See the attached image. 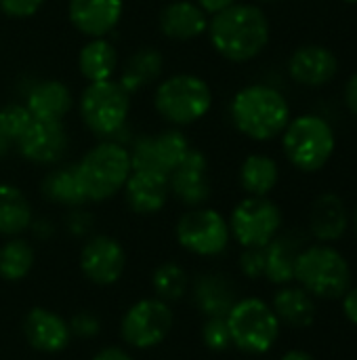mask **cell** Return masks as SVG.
Listing matches in <instances>:
<instances>
[{"label":"cell","instance_id":"e0dca14e","mask_svg":"<svg viewBox=\"0 0 357 360\" xmlns=\"http://www.w3.org/2000/svg\"><path fill=\"white\" fill-rule=\"evenodd\" d=\"M23 158L36 165H55L67 150V133L61 122L34 120L32 127L17 139Z\"/></svg>","mask_w":357,"mask_h":360},{"label":"cell","instance_id":"7bdbcfd3","mask_svg":"<svg viewBox=\"0 0 357 360\" xmlns=\"http://www.w3.org/2000/svg\"><path fill=\"white\" fill-rule=\"evenodd\" d=\"M32 226H34V234H36V236H40V238H46V236L53 232V228H50L46 221H36V224L32 221ZM32 226H29V228H32Z\"/></svg>","mask_w":357,"mask_h":360},{"label":"cell","instance_id":"6da1fadb","mask_svg":"<svg viewBox=\"0 0 357 360\" xmlns=\"http://www.w3.org/2000/svg\"><path fill=\"white\" fill-rule=\"evenodd\" d=\"M208 36L215 51L236 63H244L263 53L269 42V19L255 4H238L213 15Z\"/></svg>","mask_w":357,"mask_h":360},{"label":"cell","instance_id":"484cf974","mask_svg":"<svg viewBox=\"0 0 357 360\" xmlns=\"http://www.w3.org/2000/svg\"><path fill=\"white\" fill-rule=\"evenodd\" d=\"M78 68L88 82L112 80L118 68V53L105 38H90V42H86L80 51Z\"/></svg>","mask_w":357,"mask_h":360},{"label":"cell","instance_id":"1f68e13d","mask_svg":"<svg viewBox=\"0 0 357 360\" xmlns=\"http://www.w3.org/2000/svg\"><path fill=\"white\" fill-rule=\"evenodd\" d=\"M151 289L156 293L154 297H158L166 304H175V302L183 300V295L189 289L187 270L183 266H179L177 262L160 264L151 272Z\"/></svg>","mask_w":357,"mask_h":360},{"label":"cell","instance_id":"5bb4252c","mask_svg":"<svg viewBox=\"0 0 357 360\" xmlns=\"http://www.w3.org/2000/svg\"><path fill=\"white\" fill-rule=\"evenodd\" d=\"M170 192L187 207H202L210 198L208 160L200 150L189 148L185 158L168 175Z\"/></svg>","mask_w":357,"mask_h":360},{"label":"cell","instance_id":"7c38bea8","mask_svg":"<svg viewBox=\"0 0 357 360\" xmlns=\"http://www.w3.org/2000/svg\"><path fill=\"white\" fill-rule=\"evenodd\" d=\"M187 152L189 141L177 129H168L158 135H143L133 143V150H128L133 171H154L162 175H170Z\"/></svg>","mask_w":357,"mask_h":360},{"label":"cell","instance_id":"9c48e42d","mask_svg":"<svg viewBox=\"0 0 357 360\" xmlns=\"http://www.w3.org/2000/svg\"><path fill=\"white\" fill-rule=\"evenodd\" d=\"M175 314L170 304L158 297L135 302L120 321L122 342L137 350H151L160 346L173 331Z\"/></svg>","mask_w":357,"mask_h":360},{"label":"cell","instance_id":"60d3db41","mask_svg":"<svg viewBox=\"0 0 357 360\" xmlns=\"http://www.w3.org/2000/svg\"><path fill=\"white\" fill-rule=\"evenodd\" d=\"M345 105L357 118V72L345 84Z\"/></svg>","mask_w":357,"mask_h":360},{"label":"cell","instance_id":"74e56055","mask_svg":"<svg viewBox=\"0 0 357 360\" xmlns=\"http://www.w3.org/2000/svg\"><path fill=\"white\" fill-rule=\"evenodd\" d=\"M93 228V217L88 213H82V211H74L69 217H67V230L74 234V236H86Z\"/></svg>","mask_w":357,"mask_h":360},{"label":"cell","instance_id":"277c9868","mask_svg":"<svg viewBox=\"0 0 357 360\" xmlns=\"http://www.w3.org/2000/svg\"><path fill=\"white\" fill-rule=\"evenodd\" d=\"M76 171L86 194V200H109L124 188L133 171L130 154L118 141L107 139L90 148L76 165Z\"/></svg>","mask_w":357,"mask_h":360},{"label":"cell","instance_id":"5b68a950","mask_svg":"<svg viewBox=\"0 0 357 360\" xmlns=\"http://www.w3.org/2000/svg\"><path fill=\"white\" fill-rule=\"evenodd\" d=\"M335 146L332 127L316 114L292 118L282 133V148L288 162L303 173L320 171L332 158Z\"/></svg>","mask_w":357,"mask_h":360},{"label":"cell","instance_id":"d590c367","mask_svg":"<svg viewBox=\"0 0 357 360\" xmlns=\"http://www.w3.org/2000/svg\"><path fill=\"white\" fill-rule=\"evenodd\" d=\"M240 270L250 281L265 276V247L244 249L240 255Z\"/></svg>","mask_w":357,"mask_h":360},{"label":"cell","instance_id":"d6986e66","mask_svg":"<svg viewBox=\"0 0 357 360\" xmlns=\"http://www.w3.org/2000/svg\"><path fill=\"white\" fill-rule=\"evenodd\" d=\"M124 11V0H69V21L88 38L109 34Z\"/></svg>","mask_w":357,"mask_h":360},{"label":"cell","instance_id":"4fadbf2b","mask_svg":"<svg viewBox=\"0 0 357 360\" xmlns=\"http://www.w3.org/2000/svg\"><path fill=\"white\" fill-rule=\"evenodd\" d=\"M126 268L124 247L112 236H93L80 251V270L93 285H116Z\"/></svg>","mask_w":357,"mask_h":360},{"label":"cell","instance_id":"f1b7e54d","mask_svg":"<svg viewBox=\"0 0 357 360\" xmlns=\"http://www.w3.org/2000/svg\"><path fill=\"white\" fill-rule=\"evenodd\" d=\"M42 194L50 202H57L63 207H80L86 202V194L82 190L76 165L61 167V169L48 173L42 184Z\"/></svg>","mask_w":357,"mask_h":360},{"label":"cell","instance_id":"f35d334b","mask_svg":"<svg viewBox=\"0 0 357 360\" xmlns=\"http://www.w3.org/2000/svg\"><path fill=\"white\" fill-rule=\"evenodd\" d=\"M93 360H133V356L120 346H105V348L97 350Z\"/></svg>","mask_w":357,"mask_h":360},{"label":"cell","instance_id":"52a82bcc","mask_svg":"<svg viewBox=\"0 0 357 360\" xmlns=\"http://www.w3.org/2000/svg\"><path fill=\"white\" fill-rule=\"evenodd\" d=\"M156 110L173 124H194L204 118L213 105V93L206 80L194 74H177L156 89Z\"/></svg>","mask_w":357,"mask_h":360},{"label":"cell","instance_id":"ee69618b","mask_svg":"<svg viewBox=\"0 0 357 360\" xmlns=\"http://www.w3.org/2000/svg\"><path fill=\"white\" fill-rule=\"evenodd\" d=\"M280 360H316L309 352H305V350H290V352H286L284 356Z\"/></svg>","mask_w":357,"mask_h":360},{"label":"cell","instance_id":"7402d4cb","mask_svg":"<svg viewBox=\"0 0 357 360\" xmlns=\"http://www.w3.org/2000/svg\"><path fill=\"white\" fill-rule=\"evenodd\" d=\"M25 108L29 110L34 120L61 122V118L72 108V93L59 80H42L34 84L27 93Z\"/></svg>","mask_w":357,"mask_h":360},{"label":"cell","instance_id":"f6af8a7d","mask_svg":"<svg viewBox=\"0 0 357 360\" xmlns=\"http://www.w3.org/2000/svg\"><path fill=\"white\" fill-rule=\"evenodd\" d=\"M8 146H11V141H8V137L2 133V129H0V158H2V156H6Z\"/></svg>","mask_w":357,"mask_h":360},{"label":"cell","instance_id":"8d00e7d4","mask_svg":"<svg viewBox=\"0 0 357 360\" xmlns=\"http://www.w3.org/2000/svg\"><path fill=\"white\" fill-rule=\"evenodd\" d=\"M44 0H0V11L11 19H27L40 11Z\"/></svg>","mask_w":357,"mask_h":360},{"label":"cell","instance_id":"ba28073f","mask_svg":"<svg viewBox=\"0 0 357 360\" xmlns=\"http://www.w3.org/2000/svg\"><path fill=\"white\" fill-rule=\"evenodd\" d=\"M130 93L118 80L90 82L80 97V116L97 137H116L128 118Z\"/></svg>","mask_w":357,"mask_h":360},{"label":"cell","instance_id":"9a60e30c","mask_svg":"<svg viewBox=\"0 0 357 360\" xmlns=\"http://www.w3.org/2000/svg\"><path fill=\"white\" fill-rule=\"evenodd\" d=\"M23 335L27 344L44 354L63 352L69 346L72 333L69 325L63 316L48 308H32L23 319Z\"/></svg>","mask_w":357,"mask_h":360},{"label":"cell","instance_id":"bcb514c9","mask_svg":"<svg viewBox=\"0 0 357 360\" xmlns=\"http://www.w3.org/2000/svg\"><path fill=\"white\" fill-rule=\"evenodd\" d=\"M353 226H356V234H357V209H356V215H353Z\"/></svg>","mask_w":357,"mask_h":360},{"label":"cell","instance_id":"d6a6232c","mask_svg":"<svg viewBox=\"0 0 357 360\" xmlns=\"http://www.w3.org/2000/svg\"><path fill=\"white\" fill-rule=\"evenodd\" d=\"M32 122H34V118L25 105L11 103L0 110V129L8 137V141H17L32 127Z\"/></svg>","mask_w":357,"mask_h":360},{"label":"cell","instance_id":"cb8c5ba5","mask_svg":"<svg viewBox=\"0 0 357 360\" xmlns=\"http://www.w3.org/2000/svg\"><path fill=\"white\" fill-rule=\"evenodd\" d=\"M271 310L276 312L280 323L295 329H307L316 321V302L303 287L284 285L274 295Z\"/></svg>","mask_w":357,"mask_h":360},{"label":"cell","instance_id":"83f0119b","mask_svg":"<svg viewBox=\"0 0 357 360\" xmlns=\"http://www.w3.org/2000/svg\"><path fill=\"white\" fill-rule=\"evenodd\" d=\"M280 179L278 162L265 154H252L242 162L240 184L250 196H267Z\"/></svg>","mask_w":357,"mask_h":360},{"label":"cell","instance_id":"ab89813d","mask_svg":"<svg viewBox=\"0 0 357 360\" xmlns=\"http://www.w3.org/2000/svg\"><path fill=\"white\" fill-rule=\"evenodd\" d=\"M343 312H345L349 323L357 325V287L356 289H349L343 295Z\"/></svg>","mask_w":357,"mask_h":360},{"label":"cell","instance_id":"8fae6325","mask_svg":"<svg viewBox=\"0 0 357 360\" xmlns=\"http://www.w3.org/2000/svg\"><path fill=\"white\" fill-rule=\"evenodd\" d=\"M227 224L244 249L267 247L282 228V211L267 196H248L236 205Z\"/></svg>","mask_w":357,"mask_h":360},{"label":"cell","instance_id":"30bf717a","mask_svg":"<svg viewBox=\"0 0 357 360\" xmlns=\"http://www.w3.org/2000/svg\"><path fill=\"white\" fill-rule=\"evenodd\" d=\"M177 243L200 257L221 255L231 238L227 219L208 207H194L183 213L177 221Z\"/></svg>","mask_w":357,"mask_h":360},{"label":"cell","instance_id":"8992f818","mask_svg":"<svg viewBox=\"0 0 357 360\" xmlns=\"http://www.w3.org/2000/svg\"><path fill=\"white\" fill-rule=\"evenodd\" d=\"M231 346L246 354H267L280 338V321L271 306L259 297L238 300L225 316Z\"/></svg>","mask_w":357,"mask_h":360},{"label":"cell","instance_id":"b9f144b4","mask_svg":"<svg viewBox=\"0 0 357 360\" xmlns=\"http://www.w3.org/2000/svg\"><path fill=\"white\" fill-rule=\"evenodd\" d=\"M236 0H196V4L204 11V13H210V15H217L221 13L223 8L231 6Z\"/></svg>","mask_w":357,"mask_h":360},{"label":"cell","instance_id":"f546056e","mask_svg":"<svg viewBox=\"0 0 357 360\" xmlns=\"http://www.w3.org/2000/svg\"><path fill=\"white\" fill-rule=\"evenodd\" d=\"M297 247L288 236H276L265 247V278L274 285H290L295 281Z\"/></svg>","mask_w":357,"mask_h":360},{"label":"cell","instance_id":"3957f363","mask_svg":"<svg viewBox=\"0 0 357 360\" xmlns=\"http://www.w3.org/2000/svg\"><path fill=\"white\" fill-rule=\"evenodd\" d=\"M295 281L318 300H343L351 289V268L347 259L328 245H314L299 251Z\"/></svg>","mask_w":357,"mask_h":360},{"label":"cell","instance_id":"7dc6e473","mask_svg":"<svg viewBox=\"0 0 357 360\" xmlns=\"http://www.w3.org/2000/svg\"><path fill=\"white\" fill-rule=\"evenodd\" d=\"M343 2H347V4H357V0H343Z\"/></svg>","mask_w":357,"mask_h":360},{"label":"cell","instance_id":"4316f807","mask_svg":"<svg viewBox=\"0 0 357 360\" xmlns=\"http://www.w3.org/2000/svg\"><path fill=\"white\" fill-rule=\"evenodd\" d=\"M162 68H164V59L156 49H141L126 61L118 82L124 86L126 93L133 95L156 82L162 74Z\"/></svg>","mask_w":357,"mask_h":360},{"label":"cell","instance_id":"44dd1931","mask_svg":"<svg viewBox=\"0 0 357 360\" xmlns=\"http://www.w3.org/2000/svg\"><path fill=\"white\" fill-rule=\"evenodd\" d=\"M160 30L173 40H194L208 30V19L196 2L177 0L162 8Z\"/></svg>","mask_w":357,"mask_h":360},{"label":"cell","instance_id":"e575fe53","mask_svg":"<svg viewBox=\"0 0 357 360\" xmlns=\"http://www.w3.org/2000/svg\"><path fill=\"white\" fill-rule=\"evenodd\" d=\"M69 333L72 338H80V340H93L99 335L101 331V321L95 312H88V310H80L76 312L69 321Z\"/></svg>","mask_w":357,"mask_h":360},{"label":"cell","instance_id":"ffe728a7","mask_svg":"<svg viewBox=\"0 0 357 360\" xmlns=\"http://www.w3.org/2000/svg\"><path fill=\"white\" fill-rule=\"evenodd\" d=\"M349 226V213L341 196L337 194H322L314 200L309 213V230L322 243L339 240Z\"/></svg>","mask_w":357,"mask_h":360},{"label":"cell","instance_id":"7a4b0ae2","mask_svg":"<svg viewBox=\"0 0 357 360\" xmlns=\"http://www.w3.org/2000/svg\"><path fill=\"white\" fill-rule=\"evenodd\" d=\"M231 120L246 137L269 141L282 135L290 122V105L278 89L250 84L236 93L231 101Z\"/></svg>","mask_w":357,"mask_h":360},{"label":"cell","instance_id":"2e32d148","mask_svg":"<svg viewBox=\"0 0 357 360\" xmlns=\"http://www.w3.org/2000/svg\"><path fill=\"white\" fill-rule=\"evenodd\" d=\"M290 78L303 86H324L328 84L339 72L337 55L322 44H305L299 46L288 59Z\"/></svg>","mask_w":357,"mask_h":360},{"label":"cell","instance_id":"836d02e7","mask_svg":"<svg viewBox=\"0 0 357 360\" xmlns=\"http://www.w3.org/2000/svg\"><path fill=\"white\" fill-rule=\"evenodd\" d=\"M202 342L213 352H225L231 348V335L225 316H210L202 327Z\"/></svg>","mask_w":357,"mask_h":360},{"label":"cell","instance_id":"ac0fdd59","mask_svg":"<svg viewBox=\"0 0 357 360\" xmlns=\"http://www.w3.org/2000/svg\"><path fill=\"white\" fill-rule=\"evenodd\" d=\"M122 190L126 205L139 215H151L162 211L170 196L168 175L154 171H130Z\"/></svg>","mask_w":357,"mask_h":360},{"label":"cell","instance_id":"603a6c76","mask_svg":"<svg viewBox=\"0 0 357 360\" xmlns=\"http://www.w3.org/2000/svg\"><path fill=\"white\" fill-rule=\"evenodd\" d=\"M236 289L231 281L223 274L210 272L202 274L194 283V304L206 316H227L236 304Z\"/></svg>","mask_w":357,"mask_h":360},{"label":"cell","instance_id":"4dcf8cb0","mask_svg":"<svg viewBox=\"0 0 357 360\" xmlns=\"http://www.w3.org/2000/svg\"><path fill=\"white\" fill-rule=\"evenodd\" d=\"M36 264V251L34 247L19 238L13 236L0 247V278L6 283H19L23 281Z\"/></svg>","mask_w":357,"mask_h":360},{"label":"cell","instance_id":"d4e9b609","mask_svg":"<svg viewBox=\"0 0 357 360\" xmlns=\"http://www.w3.org/2000/svg\"><path fill=\"white\" fill-rule=\"evenodd\" d=\"M32 221V205L25 194L11 184H0V234L8 238L19 236Z\"/></svg>","mask_w":357,"mask_h":360}]
</instances>
